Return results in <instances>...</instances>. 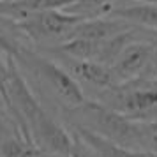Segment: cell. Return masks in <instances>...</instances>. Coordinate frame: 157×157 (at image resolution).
Listing matches in <instances>:
<instances>
[{
	"instance_id": "cell-1",
	"label": "cell",
	"mask_w": 157,
	"mask_h": 157,
	"mask_svg": "<svg viewBox=\"0 0 157 157\" xmlns=\"http://www.w3.org/2000/svg\"><path fill=\"white\" fill-rule=\"evenodd\" d=\"M0 50L11 55L20 67L27 69L37 81L50 88L58 97V101L64 102V108H76L86 101L79 83L65 71L64 65L48 58L44 53L32 50L4 34H0Z\"/></svg>"
},
{
	"instance_id": "cell-2",
	"label": "cell",
	"mask_w": 157,
	"mask_h": 157,
	"mask_svg": "<svg viewBox=\"0 0 157 157\" xmlns=\"http://www.w3.org/2000/svg\"><path fill=\"white\" fill-rule=\"evenodd\" d=\"M64 118L69 127L86 129L124 148L143 150V124L113 111L95 99H86L76 108H64Z\"/></svg>"
},
{
	"instance_id": "cell-3",
	"label": "cell",
	"mask_w": 157,
	"mask_h": 157,
	"mask_svg": "<svg viewBox=\"0 0 157 157\" xmlns=\"http://www.w3.org/2000/svg\"><path fill=\"white\" fill-rule=\"evenodd\" d=\"M99 102L134 122H157V81L138 78L109 86L97 94Z\"/></svg>"
},
{
	"instance_id": "cell-4",
	"label": "cell",
	"mask_w": 157,
	"mask_h": 157,
	"mask_svg": "<svg viewBox=\"0 0 157 157\" xmlns=\"http://www.w3.org/2000/svg\"><path fill=\"white\" fill-rule=\"evenodd\" d=\"M9 30H14L29 41L39 46V50L53 48L58 44L69 41L74 34V30L81 21H85L81 16L69 14L65 11H43L30 14L20 21H6Z\"/></svg>"
},
{
	"instance_id": "cell-5",
	"label": "cell",
	"mask_w": 157,
	"mask_h": 157,
	"mask_svg": "<svg viewBox=\"0 0 157 157\" xmlns=\"http://www.w3.org/2000/svg\"><path fill=\"white\" fill-rule=\"evenodd\" d=\"M150 57H152V41L143 39L131 43L111 65L117 83L143 78L148 69Z\"/></svg>"
},
{
	"instance_id": "cell-6",
	"label": "cell",
	"mask_w": 157,
	"mask_h": 157,
	"mask_svg": "<svg viewBox=\"0 0 157 157\" xmlns=\"http://www.w3.org/2000/svg\"><path fill=\"white\" fill-rule=\"evenodd\" d=\"M58 58H60V65H64V69L79 85L85 83V85L95 88L97 92L117 85L115 74L109 65L99 64V62H94V60H76V58H69V57H58Z\"/></svg>"
},
{
	"instance_id": "cell-7",
	"label": "cell",
	"mask_w": 157,
	"mask_h": 157,
	"mask_svg": "<svg viewBox=\"0 0 157 157\" xmlns=\"http://www.w3.org/2000/svg\"><path fill=\"white\" fill-rule=\"evenodd\" d=\"M129 29H132V25H129L124 20H118V18H113V16H102V18H94V20L81 21L76 27L72 37L102 43V41H108V39L118 36L122 32H127Z\"/></svg>"
},
{
	"instance_id": "cell-8",
	"label": "cell",
	"mask_w": 157,
	"mask_h": 157,
	"mask_svg": "<svg viewBox=\"0 0 157 157\" xmlns=\"http://www.w3.org/2000/svg\"><path fill=\"white\" fill-rule=\"evenodd\" d=\"M113 18L124 20L132 27L150 32H157V4H140L136 2L132 6H124V7H115L111 11Z\"/></svg>"
},
{
	"instance_id": "cell-9",
	"label": "cell",
	"mask_w": 157,
	"mask_h": 157,
	"mask_svg": "<svg viewBox=\"0 0 157 157\" xmlns=\"http://www.w3.org/2000/svg\"><path fill=\"white\" fill-rule=\"evenodd\" d=\"M117 2L118 0H76L71 7L65 9V13L81 16L83 20L102 18V16H109L115 7H118Z\"/></svg>"
},
{
	"instance_id": "cell-10",
	"label": "cell",
	"mask_w": 157,
	"mask_h": 157,
	"mask_svg": "<svg viewBox=\"0 0 157 157\" xmlns=\"http://www.w3.org/2000/svg\"><path fill=\"white\" fill-rule=\"evenodd\" d=\"M143 78L155 79L157 81V34L154 36V39H152V57H150L148 69H147V72H145Z\"/></svg>"
},
{
	"instance_id": "cell-11",
	"label": "cell",
	"mask_w": 157,
	"mask_h": 157,
	"mask_svg": "<svg viewBox=\"0 0 157 157\" xmlns=\"http://www.w3.org/2000/svg\"><path fill=\"white\" fill-rule=\"evenodd\" d=\"M71 157H95V154H94L92 150L88 148L79 138L74 136V148H72V152H71Z\"/></svg>"
},
{
	"instance_id": "cell-12",
	"label": "cell",
	"mask_w": 157,
	"mask_h": 157,
	"mask_svg": "<svg viewBox=\"0 0 157 157\" xmlns=\"http://www.w3.org/2000/svg\"><path fill=\"white\" fill-rule=\"evenodd\" d=\"M16 132H20V131H18V129H13V131H11V127H9L2 118H0V147L7 141L11 136H14ZM20 134H21V132H20Z\"/></svg>"
},
{
	"instance_id": "cell-13",
	"label": "cell",
	"mask_w": 157,
	"mask_h": 157,
	"mask_svg": "<svg viewBox=\"0 0 157 157\" xmlns=\"http://www.w3.org/2000/svg\"><path fill=\"white\" fill-rule=\"evenodd\" d=\"M136 157H157V152H147V150H140V152H136Z\"/></svg>"
},
{
	"instance_id": "cell-14",
	"label": "cell",
	"mask_w": 157,
	"mask_h": 157,
	"mask_svg": "<svg viewBox=\"0 0 157 157\" xmlns=\"http://www.w3.org/2000/svg\"><path fill=\"white\" fill-rule=\"evenodd\" d=\"M39 157H69V155H55V154H39Z\"/></svg>"
},
{
	"instance_id": "cell-15",
	"label": "cell",
	"mask_w": 157,
	"mask_h": 157,
	"mask_svg": "<svg viewBox=\"0 0 157 157\" xmlns=\"http://www.w3.org/2000/svg\"><path fill=\"white\" fill-rule=\"evenodd\" d=\"M140 4H157V0H136Z\"/></svg>"
}]
</instances>
